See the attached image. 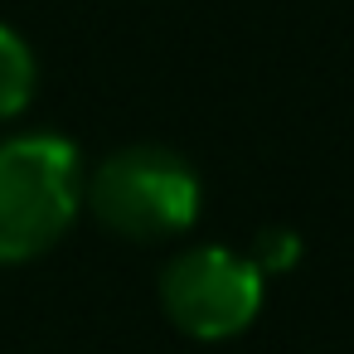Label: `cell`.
<instances>
[{"instance_id":"obj_1","label":"cell","mask_w":354,"mask_h":354,"mask_svg":"<svg viewBox=\"0 0 354 354\" xmlns=\"http://www.w3.org/2000/svg\"><path fill=\"white\" fill-rule=\"evenodd\" d=\"M83 209V160L54 131L0 141V262L49 252Z\"/></svg>"},{"instance_id":"obj_2","label":"cell","mask_w":354,"mask_h":354,"mask_svg":"<svg viewBox=\"0 0 354 354\" xmlns=\"http://www.w3.org/2000/svg\"><path fill=\"white\" fill-rule=\"evenodd\" d=\"M83 199L112 233L156 243L199 218V175L170 146H127L83 180Z\"/></svg>"},{"instance_id":"obj_3","label":"cell","mask_w":354,"mask_h":354,"mask_svg":"<svg viewBox=\"0 0 354 354\" xmlns=\"http://www.w3.org/2000/svg\"><path fill=\"white\" fill-rule=\"evenodd\" d=\"M165 315L194 339H233L262 310V272L233 248H185L160 277Z\"/></svg>"},{"instance_id":"obj_4","label":"cell","mask_w":354,"mask_h":354,"mask_svg":"<svg viewBox=\"0 0 354 354\" xmlns=\"http://www.w3.org/2000/svg\"><path fill=\"white\" fill-rule=\"evenodd\" d=\"M35 78H39V68H35L30 44L10 25H0V122H10V117H20L30 107Z\"/></svg>"},{"instance_id":"obj_5","label":"cell","mask_w":354,"mask_h":354,"mask_svg":"<svg viewBox=\"0 0 354 354\" xmlns=\"http://www.w3.org/2000/svg\"><path fill=\"white\" fill-rule=\"evenodd\" d=\"M301 262V238L291 228H262L257 243H252V267L267 277V272H291Z\"/></svg>"}]
</instances>
